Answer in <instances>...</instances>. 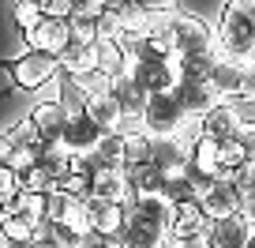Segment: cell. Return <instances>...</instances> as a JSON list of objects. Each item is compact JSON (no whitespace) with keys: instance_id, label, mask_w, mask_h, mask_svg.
Returning <instances> with one entry per match:
<instances>
[{"instance_id":"cell-1","label":"cell","mask_w":255,"mask_h":248,"mask_svg":"<svg viewBox=\"0 0 255 248\" xmlns=\"http://www.w3.org/2000/svg\"><path fill=\"white\" fill-rule=\"evenodd\" d=\"M252 11H255V0H225L222 4V15H218V26H214V41L222 56L248 60V53L255 45Z\"/></svg>"},{"instance_id":"cell-2","label":"cell","mask_w":255,"mask_h":248,"mask_svg":"<svg viewBox=\"0 0 255 248\" xmlns=\"http://www.w3.org/2000/svg\"><path fill=\"white\" fill-rule=\"evenodd\" d=\"M4 72H8L11 87L15 90H41L49 83L60 79V64H56L53 53H41V49H26L15 60H4Z\"/></svg>"},{"instance_id":"cell-3","label":"cell","mask_w":255,"mask_h":248,"mask_svg":"<svg viewBox=\"0 0 255 248\" xmlns=\"http://www.w3.org/2000/svg\"><path fill=\"white\" fill-rule=\"evenodd\" d=\"M169 41H173V56H199V53H210L218 49L214 41V26L203 23L199 15H188V11H176L173 19V30H169Z\"/></svg>"},{"instance_id":"cell-4","label":"cell","mask_w":255,"mask_h":248,"mask_svg":"<svg viewBox=\"0 0 255 248\" xmlns=\"http://www.w3.org/2000/svg\"><path fill=\"white\" fill-rule=\"evenodd\" d=\"M184 117H188V113H184L176 90H169V94H146V105H143V128H146V136H154V139L176 136V128H180Z\"/></svg>"},{"instance_id":"cell-5","label":"cell","mask_w":255,"mask_h":248,"mask_svg":"<svg viewBox=\"0 0 255 248\" xmlns=\"http://www.w3.org/2000/svg\"><path fill=\"white\" fill-rule=\"evenodd\" d=\"M83 207H87V218H90V233L98 241H105L109 248H120V233L128 226L124 203H105V200H94V196H83Z\"/></svg>"},{"instance_id":"cell-6","label":"cell","mask_w":255,"mask_h":248,"mask_svg":"<svg viewBox=\"0 0 255 248\" xmlns=\"http://www.w3.org/2000/svg\"><path fill=\"white\" fill-rule=\"evenodd\" d=\"M195 203L203 207L207 222H222V218H229V215H248V207H244V200H240V192H237V184H233V181L207 184Z\"/></svg>"},{"instance_id":"cell-7","label":"cell","mask_w":255,"mask_h":248,"mask_svg":"<svg viewBox=\"0 0 255 248\" xmlns=\"http://www.w3.org/2000/svg\"><path fill=\"white\" fill-rule=\"evenodd\" d=\"M169 218H173V203L165 196H131V203H128V222L154 230L161 237H169Z\"/></svg>"},{"instance_id":"cell-8","label":"cell","mask_w":255,"mask_h":248,"mask_svg":"<svg viewBox=\"0 0 255 248\" xmlns=\"http://www.w3.org/2000/svg\"><path fill=\"white\" fill-rule=\"evenodd\" d=\"M26 117H30V124H34L41 143H56V139L64 136V128H68V120H72V109L53 94V98H41Z\"/></svg>"},{"instance_id":"cell-9","label":"cell","mask_w":255,"mask_h":248,"mask_svg":"<svg viewBox=\"0 0 255 248\" xmlns=\"http://www.w3.org/2000/svg\"><path fill=\"white\" fill-rule=\"evenodd\" d=\"M90 196L94 200H105V203H131V184H128V173L124 169H94L90 173Z\"/></svg>"},{"instance_id":"cell-10","label":"cell","mask_w":255,"mask_h":248,"mask_svg":"<svg viewBox=\"0 0 255 248\" xmlns=\"http://www.w3.org/2000/svg\"><path fill=\"white\" fill-rule=\"evenodd\" d=\"M188 162H191V147H184L176 136L154 139V147H150V166L154 169H161L165 177H176V173H184Z\"/></svg>"},{"instance_id":"cell-11","label":"cell","mask_w":255,"mask_h":248,"mask_svg":"<svg viewBox=\"0 0 255 248\" xmlns=\"http://www.w3.org/2000/svg\"><path fill=\"white\" fill-rule=\"evenodd\" d=\"M255 230L252 215H229L222 222H210V248H244Z\"/></svg>"},{"instance_id":"cell-12","label":"cell","mask_w":255,"mask_h":248,"mask_svg":"<svg viewBox=\"0 0 255 248\" xmlns=\"http://www.w3.org/2000/svg\"><path fill=\"white\" fill-rule=\"evenodd\" d=\"M98 136H102V132H98L94 124L87 120V113L75 109L72 120H68V128H64V136H60V143L68 147V154H72V158H90V151H94Z\"/></svg>"},{"instance_id":"cell-13","label":"cell","mask_w":255,"mask_h":248,"mask_svg":"<svg viewBox=\"0 0 255 248\" xmlns=\"http://www.w3.org/2000/svg\"><path fill=\"white\" fill-rule=\"evenodd\" d=\"M56 64H60V75H79V72H90V68H98V41H79L72 38L68 45L56 53Z\"/></svg>"},{"instance_id":"cell-14","label":"cell","mask_w":255,"mask_h":248,"mask_svg":"<svg viewBox=\"0 0 255 248\" xmlns=\"http://www.w3.org/2000/svg\"><path fill=\"white\" fill-rule=\"evenodd\" d=\"M176 98H180L184 113H191V117H207L214 105H222V98H218V90L210 83H195V79H180Z\"/></svg>"},{"instance_id":"cell-15","label":"cell","mask_w":255,"mask_h":248,"mask_svg":"<svg viewBox=\"0 0 255 248\" xmlns=\"http://www.w3.org/2000/svg\"><path fill=\"white\" fill-rule=\"evenodd\" d=\"M195 233H210L203 207L199 203H176L173 218H169V241H184V237H195Z\"/></svg>"},{"instance_id":"cell-16","label":"cell","mask_w":255,"mask_h":248,"mask_svg":"<svg viewBox=\"0 0 255 248\" xmlns=\"http://www.w3.org/2000/svg\"><path fill=\"white\" fill-rule=\"evenodd\" d=\"M72 41V30H68V19H41L38 23V30L34 34H26V45L30 49H41V53H60L64 45Z\"/></svg>"},{"instance_id":"cell-17","label":"cell","mask_w":255,"mask_h":248,"mask_svg":"<svg viewBox=\"0 0 255 248\" xmlns=\"http://www.w3.org/2000/svg\"><path fill=\"white\" fill-rule=\"evenodd\" d=\"M109 94H113V102L120 105V113H124V117H139V120H143L146 90L139 87V83L131 79V75H128V72L113 75V87H109Z\"/></svg>"},{"instance_id":"cell-18","label":"cell","mask_w":255,"mask_h":248,"mask_svg":"<svg viewBox=\"0 0 255 248\" xmlns=\"http://www.w3.org/2000/svg\"><path fill=\"white\" fill-rule=\"evenodd\" d=\"M244 72H248V60H229V56H222V60L214 64V72H210L207 83L218 90L222 102H229V98L240 94V79H244Z\"/></svg>"},{"instance_id":"cell-19","label":"cell","mask_w":255,"mask_h":248,"mask_svg":"<svg viewBox=\"0 0 255 248\" xmlns=\"http://www.w3.org/2000/svg\"><path fill=\"white\" fill-rule=\"evenodd\" d=\"M150 147H154V136H146V128L128 132L124 151H120V169H124V173H135V169L150 166Z\"/></svg>"},{"instance_id":"cell-20","label":"cell","mask_w":255,"mask_h":248,"mask_svg":"<svg viewBox=\"0 0 255 248\" xmlns=\"http://www.w3.org/2000/svg\"><path fill=\"white\" fill-rule=\"evenodd\" d=\"M34 230H38V222L19 215V211H4V218H0V233H4L8 248H26L34 241Z\"/></svg>"},{"instance_id":"cell-21","label":"cell","mask_w":255,"mask_h":248,"mask_svg":"<svg viewBox=\"0 0 255 248\" xmlns=\"http://www.w3.org/2000/svg\"><path fill=\"white\" fill-rule=\"evenodd\" d=\"M83 113H87V120L94 124L98 132H117V128H120V120H124V113H120V105L113 102V94L90 98V102L83 105Z\"/></svg>"},{"instance_id":"cell-22","label":"cell","mask_w":255,"mask_h":248,"mask_svg":"<svg viewBox=\"0 0 255 248\" xmlns=\"http://www.w3.org/2000/svg\"><path fill=\"white\" fill-rule=\"evenodd\" d=\"M237 136V117H233L229 105H214V109L203 117V139H214V143H225V139Z\"/></svg>"},{"instance_id":"cell-23","label":"cell","mask_w":255,"mask_h":248,"mask_svg":"<svg viewBox=\"0 0 255 248\" xmlns=\"http://www.w3.org/2000/svg\"><path fill=\"white\" fill-rule=\"evenodd\" d=\"M120 151H124V136L117 132H102L90 151V169H117L120 166Z\"/></svg>"},{"instance_id":"cell-24","label":"cell","mask_w":255,"mask_h":248,"mask_svg":"<svg viewBox=\"0 0 255 248\" xmlns=\"http://www.w3.org/2000/svg\"><path fill=\"white\" fill-rule=\"evenodd\" d=\"M68 83H72V90L83 98V102H90V98H105V94H109L113 75H109V72H102V68H90V72L72 75Z\"/></svg>"},{"instance_id":"cell-25","label":"cell","mask_w":255,"mask_h":248,"mask_svg":"<svg viewBox=\"0 0 255 248\" xmlns=\"http://www.w3.org/2000/svg\"><path fill=\"white\" fill-rule=\"evenodd\" d=\"M128 184H131V196H161L165 188V173L154 166H143L135 173H128Z\"/></svg>"},{"instance_id":"cell-26","label":"cell","mask_w":255,"mask_h":248,"mask_svg":"<svg viewBox=\"0 0 255 248\" xmlns=\"http://www.w3.org/2000/svg\"><path fill=\"white\" fill-rule=\"evenodd\" d=\"M38 166H45L49 173L60 181L64 173H68V166H72V154H68V147L56 139V143H41L38 147Z\"/></svg>"},{"instance_id":"cell-27","label":"cell","mask_w":255,"mask_h":248,"mask_svg":"<svg viewBox=\"0 0 255 248\" xmlns=\"http://www.w3.org/2000/svg\"><path fill=\"white\" fill-rule=\"evenodd\" d=\"M45 196H49V192H30V188H19L15 200L8 203V211H19V215L41 222V218H45Z\"/></svg>"},{"instance_id":"cell-28","label":"cell","mask_w":255,"mask_h":248,"mask_svg":"<svg viewBox=\"0 0 255 248\" xmlns=\"http://www.w3.org/2000/svg\"><path fill=\"white\" fill-rule=\"evenodd\" d=\"M79 203H83V200H75V196L53 188V192L45 196V218H49V222H68V218H72V211L79 207Z\"/></svg>"},{"instance_id":"cell-29","label":"cell","mask_w":255,"mask_h":248,"mask_svg":"<svg viewBox=\"0 0 255 248\" xmlns=\"http://www.w3.org/2000/svg\"><path fill=\"white\" fill-rule=\"evenodd\" d=\"M161 196H165V200L176 207V203H195V200H199V188H195V184H191L184 173H176V177H165Z\"/></svg>"},{"instance_id":"cell-30","label":"cell","mask_w":255,"mask_h":248,"mask_svg":"<svg viewBox=\"0 0 255 248\" xmlns=\"http://www.w3.org/2000/svg\"><path fill=\"white\" fill-rule=\"evenodd\" d=\"M11 15H15V26H19V34H34L38 30V23L45 15H41V4L38 0H15V11H11Z\"/></svg>"},{"instance_id":"cell-31","label":"cell","mask_w":255,"mask_h":248,"mask_svg":"<svg viewBox=\"0 0 255 248\" xmlns=\"http://www.w3.org/2000/svg\"><path fill=\"white\" fill-rule=\"evenodd\" d=\"M98 68H102V72H109V75H120V72L128 68L124 49H120L117 41H98Z\"/></svg>"},{"instance_id":"cell-32","label":"cell","mask_w":255,"mask_h":248,"mask_svg":"<svg viewBox=\"0 0 255 248\" xmlns=\"http://www.w3.org/2000/svg\"><path fill=\"white\" fill-rule=\"evenodd\" d=\"M68 30L79 41H98V15H87V11H72L68 15Z\"/></svg>"},{"instance_id":"cell-33","label":"cell","mask_w":255,"mask_h":248,"mask_svg":"<svg viewBox=\"0 0 255 248\" xmlns=\"http://www.w3.org/2000/svg\"><path fill=\"white\" fill-rule=\"evenodd\" d=\"M233 184H237V192H240V200H244V207H252V203H255V158L244 162V166L233 173Z\"/></svg>"},{"instance_id":"cell-34","label":"cell","mask_w":255,"mask_h":248,"mask_svg":"<svg viewBox=\"0 0 255 248\" xmlns=\"http://www.w3.org/2000/svg\"><path fill=\"white\" fill-rule=\"evenodd\" d=\"M19 184L30 188V192H53V188H56V177L49 173L45 166H30L23 177H19Z\"/></svg>"},{"instance_id":"cell-35","label":"cell","mask_w":255,"mask_h":248,"mask_svg":"<svg viewBox=\"0 0 255 248\" xmlns=\"http://www.w3.org/2000/svg\"><path fill=\"white\" fill-rule=\"evenodd\" d=\"M4 136L11 139V147H38L41 139H38V132H34V124H30V117H23V120H15V124H11L8 132H4Z\"/></svg>"},{"instance_id":"cell-36","label":"cell","mask_w":255,"mask_h":248,"mask_svg":"<svg viewBox=\"0 0 255 248\" xmlns=\"http://www.w3.org/2000/svg\"><path fill=\"white\" fill-rule=\"evenodd\" d=\"M117 23H120V34L124 30H143L146 26V8H139L135 0H131V4L117 8Z\"/></svg>"},{"instance_id":"cell-37","label":"cell","mask_w":255,"mask_h":248,"mask_svg":"<svg viewBox=\"0 0 255 248\" xmlns=\"http://www.w3.org/2000/svg\"><path fill=\"white\" fill-rule=\"evenodd\" d=\"M19 188H23V184H19V173L11 166H0V207H8Z\"/></svg>"},{"instance_id":"cell-38","label":"cell","mask_w":255,"mask_h":248,"mask_svg":"<svg viewBox=\"0 0 255 248\" xmlns=\"http://www.w3.org/2000/svg\"><path fill=\"white\" fill-rule=\"evenodd\" d=\"M233 109V117H237V124H248V128H255V102L252 98H229V102H225Z\"/></svg>"},{"instance_id":"cell-39","label":"cell","mask_w":255,"mask_h":248,"mask_svg":"<svg viewBox=\"0 0 255 248\" xmlns=\"http://www.w3.org/2000/svg\"><path fill=\"white\" fill-rule=\"evenodd\" d=\"M98 41H120V23H117V11L105 8L98 15Z\"/></svg>"},{"instance_id":"cell-40","label":"cell","mask_w":255,"mask_h":248,"mask_svg":"<svg viewBox=\"0 0 255 248\" xmlns=\"http://www.w3.org/2000/svg\"><path fill=\"white\" fill-rule=\"evenodd\" d=\"M41 4V15L49 19H68L72 15V0H38Z\"/></svg>"},{"instance_id":"cell-41","label":"cell","mask_w":255,"mask_h":248,"mask_svg":"<svg viewBox=\"0 0 255 248\" xmlns=\"http://www.w3.org/2000/svg\"><path fill=\"white\" fill-rule=\"evenodd\" d=\"M173 248H210V233H195V237H184V241H169Z\"/></svg>"},{"instance_id":"cell-42","label":"cell","mask_w":255,"mask_h":248,"mask_svg":"<svg viewBox=\"0 0 255 248\" xmlns=\"http://www.w3.org/2000/svg\"><path fill=\"white\" fill-rule=\"evenodd\" d=\"M139 8H146V11H169V8H176V0H135Z\"/></svg>"},{"instance_id":"cell-43","label":"cell","mask_w":255,"mask_h":248,"mask_svg":"<svg viewBox=\"0 0 255 248\" xmlns=\"http://www.w3.org/2000/svg\"><path fill=\"white\" fill-rule=\"evenodd\" d=\"M240 98H252V102H255V72H252V68H248L244 79H240Z\"/></svg>"},{"instance_id":"cell-44","label":"cell","mask_w":255,"mask_h":248,"mask_svg":"<svg viewBox=\"0 0 255 248\" xmlns=\"http://www.w3.org/2000/svg\"><path fill=\"white\" fill-rule=\"evenodd\" d=\"M11 154H15V147H11V139L0 132V166H11Z\"/></svg>"},{"instance_id":"cell-45","label":"cell","mask_w":255,"mask_h":248,"mask_svg":"<svg viewBox=\"0 0 255 248\" xmlns=\"http://www.w3.org/2000/svg\"><path fill=\"white\" fill-rule=\"evenodd\" d=\"M83 248H109V245H105V241H98V237H94V233H90V237H87V241H83Z\"/></svg>"},{"instance_id":"cell-46","label":"cell","mask_w":255,"mask_h":248,"mask_svg":"<svg viewBox=\"0 0 255 248\" xmlns=\"http://www.w3.org/2000/svg\"><path fill=\"white\" fill-rule=\"evenodd\" d=\"M102 4H105L109 11H117V8H124V4H131V0H102Z\"/></svg>"},{"instance_id":"cell-47","label":"cell","mask_w":255,"mask_h":248,"mask_svg":"<svg viewBox=\"0 0 255 248\" xmlns=\"http://www.w3.org/2000/svg\"><path fill=\"white\" fill-rule=\"evenodd\" d=\"M248 68L255 72V45H252V53H248Z\"/></svg>"},{"instance_id":"cell-48","label":"cell","mask_w":255,"mask_h":248,"mask_svg":"<svg viewBox=\"0 0 255 248\" xmlns=\"http://www.w3.org/2000/svg\"><path fill=\"white\" fill-rule=\"evenodd\" d=\"M244 248H255V230H252V237H248V245Z\"/></svg>"},{"instance_id":"cell-49","label":"cell","mask_w":255,"mask_h":248,"mask_svg":"<svg viewBox=\"0 0 255 248\" xmlns=\"http://www.w3.org/2000/svg\"><path fill=\"white\" fill-rule=\"evenodd\" d=\"M252 30H255V11H252Z\"/></svg>"},{"instance_id":"cell-50","label":"cell","mask_w":255,"mask_h":248,"mask_svg":"<svg viewBox=\"0 0 255 248\" xmlns=\"http://www.w3.org/2000/svg\"><path fill=\"white\" fill-rule=\"evenodd\" d=\"M161 248H173V245H169V241H165V245H161Z\"/></svg>"},{"instance_id":"cell-51","label":"cell","mask_w":255,"mask_h":248,"mask_svg":"<svg viewBox=\"0 0 255 248\" xmlns=\"http://www.w3.org/2000/svg\"><path fill=\"white\" fill-rule=\"evenodd\" d=\"M0 248H8V245H0Z\"/></svg>"}]
</instances>
